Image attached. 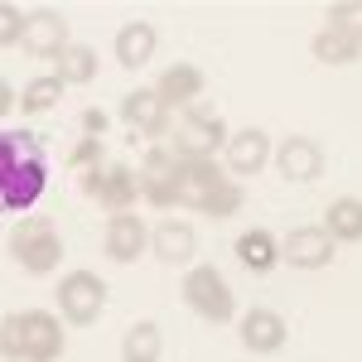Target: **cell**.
Returning a JSON list of instances; mask_svg holds the SVG:
<instances>
[{
  "instance_id": "cell-23",
  "label": "cell",
  "mask_w": 362,
  "mask_h": 362,
  "mask_svg": "<svg viewBox=\"0 0 362 362\" xmlns=\"http://www.w3.org/2000/svg\"><path fill=\"white\" fill-rule=\"evenodd\" d=\"M63 78H34V83L25 87V92H20V107H25L29 116H39V112H49V107H58V102H63Z\"/></svg>"
},
{
  "instance_id": "cell-13",
  "label": "cell",
  "mask_w": 362,
  "mask_h": 362,
  "mask_svg": "<svg viewBox=\"0 0 362 362\" xmlns=\"http://www.w3.org/2000/svg\"><path fill=\"white\" fill-rule=\"evenodd\" d=\"M266 160H271V136L261 126H247L227 140V169L232 174H261Z\"/></svg>"
},
{
  "instance_id": "cell-14",
  "label": "cell",
  "mask_w": 362,
  "mask_h": 362,
  "mask_svg": "<svg viewBox=\"0 0 362 362\" xmlns=\"http://www.w3.org/2000/svg\"><path fill=\"white\" fill-rule=\"evenodd\" d=\"M150 247H155V256H160L165 266H184V261H194L198 232L189 223H160L150 232Z\"/></svg>"
},
{
  "instance_id": "cell-7",
  "label": "cell",
  "mask_w": 362,
  "mask_h": 362,
  "mask_svg": "<svg viewBox=\"0 0 362 362\" xmlns=\"http://www.w3.org/2000/svg\"><path fill=\"white\" fill-rule=\"evenodd\" d=\"M334 237L324 232V227H295V232H285V242H280V256L290 261V266H300V271H324L329 261H334Z\"/></svg>"
},
{
  "instance_id": "cell-28",
  "label": "cell",
  "mask_w": 362,
  "mask_h": 362,
  "mask_svg": "<svg viewBox=\"0 0 362 362\" xmlns=\"http://www.w3.org/2000/svg\"><path fill=\"white\" fill-rule=\"evenodd\" d=\"M140 194L150 198L155 208H169V203H179V194H174V179H169V174H145V179H140Z\"/></svg>"
},
{
  "instance_id": "cell-30",
  "label": "cell",
  "mask_w": 362,
  "mask_h": 362,
  "mask_svg": "<svg viewBox=\"0 0 362 362\" xmlns=\"http://www.w3.org/2000/svg\"><path fill=\"white\" fill-rule=\"evenodd\" d=\"M0 92H5V97H0V112L10 116V107H15V92H10V83H0Z\"/></svg>"
},
{
  "instance_id": "cell-17",
  "label": "cell",
  "mask_w": 362,
  "mask_h": 362,
  "mask_svg": "<svg viewBox=\"0 0 362 362\" xmlns=\"http://www.w3.org/2000/svg\"><path fill=\"white\" fill-rule=\"evenodd\" d=\"M155 92L165 97V107H194V97L203 92V73H198L194 63H169Z\"/></svg>"
},
{
  "instance_id": "cell-2",
  "label": "cell",
  "mask_w": 362,
  "mask_h": 362,
  "mask_svg": "<svg viewBox=\"0 0 362 362\" xmlns=\"http://www.w3.org/2000/svg\"><path fill=\"white\" fill-rule=\"evenodd\" d=\"M10 251L29 276H49V271L63 266V237L54 232L49 218H20L15 232H10Z\"/></svg>"
},
{
  "instance_id": "cell-11",
  "label": "cell",
  "mask_w": 362,
  "mask_h": 362,
  "mask_svg": "<svg viewBox=\"0 0 362 362\" xmlns=\"http://www.w3.org/2000/svg\"><path fill=\"white\" fill-rule=\"evenodd\" d=\"M68 49V20L58 10H34L25 29V54L29 58H58Z\"/></svg>"
},
{
  "instance_id": "cell-6",
  "label": "cell",
  "mask_w": 362,
  "mask_h": 362,
  "mask_svg": "<svg viewBox=\"0 0 362 362\" xmlns=\"http://www.w3.org/2000/svg\"><path fill=\"white\" fill-rule=\"evenodd\" d=\"M169 179H174V194H179V203L184 208H198L203 213V203H208V194L223 184L227 174L213 160H174V169H169Z\"/></svg>"
},
{
  "instance_id": "cell-26",
  "label": "cell",
  "mask_w": 362,
  "mask_h": 362,
  "mask_svg": "<svg viewBox=\"0 0 362 362\" xmlns=\"http://www.w3.org/2000/svg\"><path fill=\"white\" fill-rule=\"evenodd\" d=\"M68 169H78V174H92V169H107L102 165V140L83 136L73 145V155H68Z\"/></svg>"
},
{
  "instance_id": "cell-3",
  "label": "cell",
  "mask_w": 362,
  "mask_h": 362,
  "mask_svg": "<svg viewBox=\"0 0 362 362\" xmlns=\"http://www.w3.org/2000/svg\"><path fill=\"white\" fill-rule=\"evenodd\" d=\"M184 305L194 309L203 324H232L237 300H232V285H227L213 266H194L184 276Z\"/></svg>"
},
{
  "instance_id": "cell-1",
  "label": "cell",
  "mask_w": 362,
  "mask_h": 362,
  "mask_svg": "<svg viewBox=\"0 0 362 362\" xmlns=\"http://www.w3.org/2000/svg\"><path fill=\"white\" fill-rule=\"evenodd\" d=\"M63 358V324L49 309L5 314V362H58Z\"/></svg>"
},
{
  "instance_id": "cell-24",
  "label": "cell",
  "mask_w": 362,
  "mask_h": 362,
  "mask_svg": "<svg viewBox=\"0 0 362 362\" xmlns=\"http://www.w3.org/2000/svg\"><path fill=\"white\" fill-rule=\"evenodd\" d=\"M324 15H329V29H338V34H348V39L362 44V0H334Z\"/></svg>"
},
{
  "instance_id": "cell-22",
  "label": "cell",
  "mask_w": 362,
  "mask_h": 362,
  "mask_svg": "<svg viewBox=\"0 0 362 362\" xmlns=\"http://www.w3.org/2000/svg\"><path fill=\"white\" fill-rule=\"evenodd\" d=\"M54 73L63 78V83L83 87V83H92V78H97V54H92L87 44H68V49L54 58Z\"/></svg>"
},
{
  "instance_id": "cell-18",
  "label": "cell",
  "mask_w": 362,
  "mask_h": 362,
  "mask_svg": "<svg viewBox=\"0 0 362 362\" xmlns=\"http://www.w3.org/2000/svg\"><path fill=\"white\" fill-rule=\"evenodd\" d=\"M136 198H140V179L131 174V169H121V165L102 169V189H97V203H102V208H112V213H131Z\"/></svg>"
},
{
  "instance_id": "cell-8",
  "label": "cell",
  "mask_w": 362,
  "mask_h": 362,
  "mask_svg": "<svg viewBox=\"0 0 362 362\" xmlns=\"http://www.w3.org/2000/svg\"><path fill=\"white\" fill-rule=\"evenodd\" d=\"M276 169L290 179V184H309V179L324 174V145L309 140V136H290L276 150Z\"/></svg>"
},
{
  "instance_id": "cell-25",
  "label": "cell",
  "mask_w": 362,
  "mask_h": 362,
  "mask_svg": "<svg viewBox=\"0 0 362 362\" xmlns=\"http://www.w3.org/2000/svg\"><path fill=\"white\" fill-rule=\"evenodd\" d=\"M237 208H242V184H237V179H223V184L208 194V203H203L208 218H232Z\"/></svg>"
},
{
  "instance_id": "cell-20",
  "label": "cell",
  "mask_w": 362,
  "mask_h": 362,
  "mask_svg": "<svg viewBox=\"0 0 362 362\" xmlns=\"http://www.w3.org/2000/svg\"><path fill=\"white\" fill-rule=\"evenodd\" d=\"M324 232L334 242H362V198H334L324 213Z\"/></svg>"
},
{
  "instance_id": "cell-27",
  "label": "cell",
  "mask_w": 362,
  "mask_h": 362,
  "mask_svg": "<svg viewBox=\"0 0 362 362\" xmlns=\"http://www.w3.org/2000/svg\"><path fill=\"white\" fill-rule=\"evenodd\" d=\"M25 29H29V15H25V10L0 5V44H5V49H15V39L25 44Z\"/></svg>"
},
{
  "instance_id": "cell-19",
  "label": "cell",
  "mask_w": 362,
  "mask_h": 362,
  "mask_svg": "<svg viewBox=\"0 0 362 362\" xmlns=\"http://www.w3.org/2000/svg\"><path fill=\"white\" fill-rule=\"evenodd\" d=\"M160 353H165V334H160L155 319L131 324L126 338H121V362H160Z\"/></svg>"
},
{
  "instance_id": "cell-4",
  "label": "cell",
  "mask_w": 362,
  "mask_h": 362,
  "mask_svg": "<svg viewBox=\"0 0 362 362\" xmlns=\"http://www.w3.org/2000/svg\"><path fill=\"white\" fill-rule=\"evenodd\" d=\"M227 126L218 112H198L189 107L184 121H179V131L169 136V150L179 155V160H213V150H227Z\"/></svg>"
},
{
  "instance_id": "cell-16",
  "label": "cell",
  "mask_w": 362,
  "mask_h": 362,
  "mask_svg": "<svg viewBox=\"0 0 362 362\" xmlns=\"http://www.w3.org/2000/svg\"><path fill=\"white\" fill-rule=\"evenodd\" d=\"M237 261L247 266L251 276H266V271H276V261H280V242L266 227H251V232L237 237Z\"/></svg>"
},
{
  "instance_id": "cell-21",
  "label": "cell",
  "mask_w": 362,
  "mask_h": 362,
  "mask_svg": "<svg viewBox=\"0 0 362 362\" xmlns=\"http://www.w3.org/2000/svg\"><path fill=\"white\" fill-rule=\"evenodd\" d=\"M309 49H314L319 63H329V68H343V63H353V58L362 54L358 39H348V34H338V29H329V25L314 34V44H309Z\"/></svg>"
},
{
  "instance_id": "cell-15",
  "label": "cell",
  "mask_w": 362,
  "mask_h": 362,
  "mask_svg": "<svg viewBox=\"0 0 362 362\" xmlns=\"http://www.w3.org/2000/svg\"><path fill=\"white\" fill-rule=\"evenodd\" d=\"M155 44H160L155 25L131 20V25H121V34H116V63H121V68H145L150 54H155Z\"/></svg>"
},
{
  "instance_id": "cell-12",
  "label": "cell",
  "mask_w": 362,
  "mask_h": 362,
  "mask_svg": "<svg viewBox=\"0 0 362 362\" xmlns=\"http://www.w3.org/2000/svg\"><path fill=\"white\" fill-rule=\"evenodd\" d=\"M285 338H290V329L276 309H247V319H242V348L247 353H280Z\"/></svg>"
},
{
  "instance_id": "cell-9",
  "label": "cell",
  "mask_w": 362,
  "mask_h": 362,
  "mask_svg": "<svg viewBox=\"0 0 362 362\" xmlns=\"http://www.w3.org/2000/svg\"><path fill=\"white\" fill-rule=\"evenodd\" d=\"M102 242H107V256H112L116 266H131V261H140V251L150 247V227L140 223L136 213H112Z\"/></svg>"
},
{
  "instance_id": "cell-5",
  "label": "cell",
  "mask_w": 362,
  "mask_h": 362,
  "mask_svg": "<svg viewBox=\"0 0 362 362\" xmlns=\"http://www.w3.org/2000/svg\"><path fill=\"white\" fill-rule=\"evenodd\" d=\"M102 309H107V285L92 276V271H68L63 285H58V314L68 319V324H97L102 319Z\"/></svg>"
},
{
  "instance_id": "cell-10",
  "label": "cell",
  "mask_w": 362,
  "mask_h": 362,
  "mask_svg": "<svg viewBox=\"0 0 362 362\" xmlns=\"http://www.w3.org/2000/svg\"><path fill=\"white\" fill-rule=\"evenodd\" d=\"M121 116H126V126H131V131H140V136H165V131H169V107H165V97H160L155 87L126 92Z\"/></svg>"
},
{
  "instance_id": "cell-29",
  "label": "cell",
  "mask_w": 362,
  "mask_h": 362,
  "mask_svg": "<svg viewBox=\"0 0 362 362\" xmlns=\"http://www.w3.org/2000/svg\"><path fill=\"white\" fill-rule=\"evenodd\" d=\"M83 131L92 140H102V131H107V112H97V107H87L83 112Z\"/></svg>"
}]
</instances>
